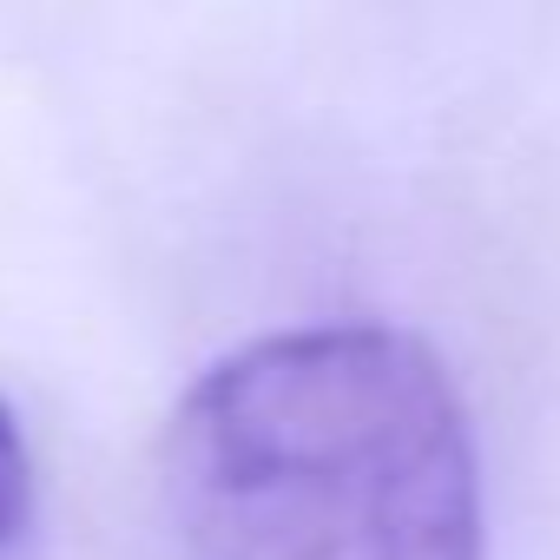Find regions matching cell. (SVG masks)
<instances>
[{
	"label": "cell",
	"mask_w": 560,
	"mask_h": 560,
	"mask_svg": "<svg viewBox=\"0 0 560 560\" xmlns=\"http://www.w3.org/2000/svg\"><path fill=\"white\" fill-rule=\"evenodd\" d=\"M198 560H481V468L448 363L389 324L218 357L165 429Z\"/></svg>",
	"instance_id": "6da1fadb"
},
{
	"label": "cell",
	"mask_w": 560,
	"mask_h": 560,
	"mask_svg": "<svg viewBox=\"0 0 560 560\" xmlns=\"http://www.w3.org/2000/svg\"><path fill=\"white\" fill-rule=\"evenodd\" d=\"M34 521V462L14 429V409L0 402V553H8Z\"/></svg>",
	"instance_id": "7a4b0ae2"
}]
</instances>
